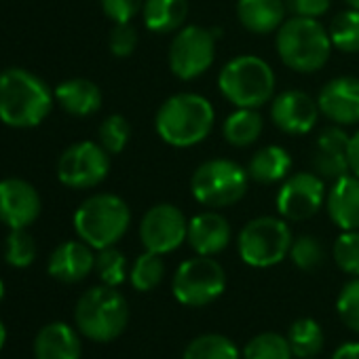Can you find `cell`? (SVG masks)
I'll return each mask as SVG.
<instances>
[{
	"label": "cell",
	"mask_w": 359,
	"mask_h": 359,
	"mask_svg": "<svg viewBox=\"0 0 359 359\" xmlns=\"http://www.w3.org/2000/svg\"><path fill=\"white\" fill-rule=\"evenodd\" d=\"M216 123L212 102L199 93H175L167 97L154 116L158 137L173 148H191L208 140Z\"/></svg>",
	"instance_id": "1"
},
{
	"label": "cell",
	"mask_w": 359,
	"mask_h": 359,
	"mask_svg": "<svg viewBox=\"0 0 359 359\" xmlns=\"http://www.w3.org/2000/svg\"><path fill=\"white\" fill-rule=\"evenodd\" d=\"M55 95L47 83L22 68L0 72V121L15 129L41 125L53 108Z\"/></svg>",
	"instance_id": "2"
},
{
	"label": "cell",
	"mask_w": 359,
	"mask_h": 359,
	"mask_svg": "<svg viewBox=\"0 0 359 359\" xmlns=\"http://www.w3.org/2000/svg\"><path fill=\"white\" fill-rule=\"evenodd\" d=\"M281 62L296 72L309 74L321 70L332 53L330 32L313 18L292 15L281 24L275 36Z\"/></svg>",
	"instance_id": "3"
},
{
	"label": "cell",
	"mask_w": 359,
	"mask_h": 359,
	"mask_svg": "<svg viewBox=\"0 0 359 359\" xmlns=\"http://www.w3.org/2000/svg\"><path fill=\"white\" fill-rule=\"evenodd\" d=\"M74 323L85 338L93 342H112L129 323V304L116 287H89L74 306Z\"/></svg>",
	"instance_id": "4"
},
{
	"label": "cell",
	"mask_w": 359,
	"mask_h": 359,
	"mask_svg": "<svg viewBox=\"0 0 359 359\" xmlns=\"http://www.w3.org/2000/svg\"><path fill=\"white\" fill-rule=\"evenodd\" d=\"M275 72L258 55H237L229 60L220 74V93L235 108H260L269 104L275 95Z\"/></svg>",
	"instance_id": "5"
},
{
	"label": "cell",
	"mask_w": 359,
	"mask_h": 359,
	"mask_svg": "<svg viewBox=\"0 0 359 359\" xmlns=\"http://www.w3.org/2000/svg\"><path fill=\"white\" fill-rule=\"evenodd\" d=\"M131 224L129 205L110 193H100L83 201L74 214V231L93 250L116 245Z\"/></svg>",
	"instance_id": "6"
},
{
	"label": "cell",
	"mask_w": 359,
	"mask_h": 359,
	"mask_svg": "<svg viewBox=\"0 0 359 359\" xmlns=\"http://www.w3.org/2000/svg\"><path fill=\"white\" fill-rule=\"evenodd\" d=\"M250 187V173L229 158H210L201 163L191 177L193 197L210 208L222 210L241 201Z\"/></svg>",
	"instance_id": "7"
},
{
	"label": "cell",
	"mask_w": 359,
	"mask_h": 359,
	"mask_svg": "<svg viewBox=\"0 0 359 359\" xmlns=\"http://www.w3.org/2000/svg\"><path fill=\"white\" fill-rule=\"evenodd\" d=\"M292 231L287 226V220L273 218V216H260L250 220L237 239L239 256L248 266L254 269H269L285 260L290 256L292 248Z\"/></svg>",
	"instance_id": "8"
},
{
	"label": "cell",
	"mask_w": 359,
	"mask_h": 359,
	"mask_svg": "<svg viewBox=\"0 0 359 359\" xmlns=\"http://www.w3.org/2000/svg\"><path fill=\"white\" fill-rule=\"evenodd\" d=\"M226 290V273L214 256H195L180 264L173 273L171 292L184 306H208Z\"/></svg>",
	"instance_id": "9"
},
{
	"label": "cell",
	"mask_w": 359,
	"mask_h": 359,
	"mask_svg": "<svg viewBox=\"0 0 359 359\" xmlns=\"http://www.w3.org/2000/svg\"><path fill=\"white\" fill-rule=\"evenodd\" d=\"M218 32L203 26H184L175 32L169 45L167 62L173 76L195 81L205 74L216 60Z\"/></svg>",
	"instance_id": "10"
},
{
	"label": "cell",
	"mask_w": 359,
	"mask_h": 359,
	"mask_svg": "<svg viewBox=\"0 0 359 359\" xmlns=\"http://www.w3.org/2000/svg\"><path fill=\"white\" fill-rule=\"evenodd\" d=\"M110 171V154L95 142H79L64 150L57 163V177L68 189H93Z\"/></svg>",
	"instance_id": "11"
},
{
	"label": "cell",
	"mask_w": 359,
	"mask_h": 359,
	"mask_svg": "<svg viewBox=\"0 0 359 359\" xmlns=\"http://www.w3.org/2000/svg\"><path fill=\"white\" fill-rule=\"evenodd\" d=\"M325 201L323 177L313 171H298L287 175L277 193V212L283 220L302 222L313 218Z\"/></svg>",
	"instance_id": "12"
},
{
	"label": "cell",
	"mask_w": 359,
	"mask_h": 359,
	"mask_svg": "<svg viewBox=\"0 0 359 359\" xmlns=\"http://www.w3.org/2000/svg\"><path fill=\"white\" fill-rule=\"evenodd\" d=\"M189 237V220L184 212L171 205H152L140 222V239L148 252L171 254L182 245Z\"/></svg>",
	"instance_id": "13"
},
{
	"label": "cell",
	"mask_w": 359,
	"mask_h": 359,
	"mask_svg": "<svg viewBox=\"0 0 359 359\" xmlns=\"http://www.w3.org/2000/svg\"><path fill=\"white\" fill-rule=\"evenodd\" d=\"M41 195L22 177L0 182V222L9 229H28L41 216Z\"/></svg>",
	"instance_id": "14"
},
{
	"label": "cell",
	"mask_w": 359,
	"mask_h": 359,
	"mask_svg": "<svg viewBox=\"0 0 359 359\" xmlns=\"http://www.w3.org/2000/svg\"><path fill=\"white\" fill-rule=\"evenodd\" d=\"M319 114L321 110H319L317 100H313L309 93L298 91V89L279 93L271 106L273 123L277 125V129H281L287 135L309 133L317 125Z\"/></svg>",
	"instance_id": "15"
},
{
	"label": "cell",
	"mask_w": 359,
	"mask_h": 359,
	"mask_svg": "<svg viewBox=\"0 0 359 359\" xmlns=\"http://www.w3.org/2000/svg\"><path fill=\"white\" fill-rule=\"evenodd\" d=\"M319 110L334 125L359 123V79L338 76L323 85L317 97Z\"/></svg>",
	"instance_id": "16"
},
{
	"label": "cell",
	"mask_w": 359,
	"mask_h": 359,
	"mask_svg": "<svg viewBox=\"0 0 359 359\" xmlns=\"http://www.w3.org/2000/svg\"><path fill=\"white\" fill-rule=\"evenodd\" d=\"M313 169L323 180H338L351 173L348 167V135L340 125L325 127L313 146Z\"/></svg>",
	"instance_id": "17"
},
{
	"label": "cell",
	"mask_w": 359,
	"mask_h": 359,
	"mask_svg": "<svg viewBox=\"0 0 359 359\" xmlns=\"http://www.w3.org/2000/svg\"><path fill=\"white\" fill-rule=\"evenodd\" d=\"M47 271L62 283H79L95 271L93 248L85 241H66L51 252Z\"/></svg>",
	"instance_id": "18"
},
{
	"label": "cell",
	"mask_w": 359,
	"mask_h": 359,
	"mask_svg": "<svg viewBox=\"0 0 359 359\" xmlns=\"http://www.w3.org/2000/svg\"><path fill=\"white\" fill-rule=\"evenodd\" d=\"M233 231L229 220L216 210L201 212L189 220V245L199 256H216L231 243Z\"/></svg>",
	"instance_id": "19"
},
{
	"label": "cell",
	"mask_w": 359,
	"mask_h": 359,
	"mask_svg": "<svg viewBox=\"0 0 359 359\" xmlns=\"http://www.w3.org/2000/svg\"><path fill=\"white\" fill-rule=\"evenodd\" d=\"M325 210L338 229L359 231V177L355 173L334 180L325 195Z\"/></svg>",
	"instance_id": "20"
},
{
	"label": "cell",
	"mask_w": 359,
	"mask_h": 359,
	"mask_svg": "<svg viewBox=\"0 0 359 359\" xmlns=\"http://www.w3.org/2000/svg\"><path fill=\"white\" fill-rule=\"evenodd\" d=\"M83 344L74 327L64 321L47 323L34 338V359H81Z\"/></svg>",
	"instance_id": "21"
},
{
	"label": "cell",
	"mask_w": 359,
	"mask_h": 359,
	"mask_svg": "<svg viewBox=\"0 0 359 359\" xmlns=\"http://www.w3.org/2000/svg\"><path fill=\"white\" fill-rule=\"evenodd\" d=\"M285 0H237V18L252 34H273L285 22Z\"/></svg>",
	"instance_id": "22"
},
{
	"label": "cell",
	"mask_w": 359,
	"mask_h": 359,
	"mask_svg": "<svg viewBox=\"0 0 359 359\" xmlns=\"http://www.w3.org/2000/svg\"><path fill=\"white\" fill-rule=\"evenodd\" d=\"M57 104L72 116H89L102 108V91L89 79H70L55 87L53 91Z\"/></svg>",
	"instance_id": "23"
},
{
	"label": "cell",
	"mask_w": 359,
	"mask_h": 359,
	"mask_svg": "<svg viewBox=\"0 0 359 359\" xmlns=\"http://www.w3.org/2000/svg\"><path fill=\"white\" fill-rule=\"evenodd\" d=\"M292 169V156L283 146L271 144L260 150L250 158L248 163V173L250 180L258 184H277L290 175Z\"/></svg>",
	"instance_id": "24"
},
{
	"label": "cell",
	"mask_w": 359,
	"mask_h": 359,
	"mask_svg": "<svg viewBox=\"0 0 359 359\" xmlns=\"http://www.w3.org/2000/svg\"><path fill=\"white\" fill-rule=\"evenodd\" d=\"M142 18L154 34L177 32L189 18V0H144Z\"/></svg>",
	"instance_id": "25"
},
{
	"label": "cell",
	"mask_w": 359,
	"mask_h": 359,
	"mask_svg": "<svg viewBox=\"0 0 359 359\" xmlns=\"http://www.w3.org/2000/svg\"><path fill=\"white\" fill-rule=\"evenodd\" d=\"M264 121L256 108H237L224 121L222 135L235 148H248L262 135Z\"/></svg>",
	"instance_id": "26"
},
{
	"label": "cell",
	"mask_w": 359,
	"mask_h": 359,
	"mask_svg": "<svg viewBox=\"0 0 359 359\" xmlns=\"http://www.w3.org/2000/svg\"><path fill=\"white\" fill-rule=\"evenodd\" d=\"M287 340H290L294 357H298V359H313V357H317L321 353V348H323V342H325L321 325L315 319H311V317L296 319L290 325Z\"/></svg>",
	"instance_id": "27"
},
{
	"label": "cell",
	"mask_w": 359,
	"mask_h": 359,
	"mask_svg": "<svg viewBox=\"0 0 359 359\" xmlns=\"http://www.w3.org/2000/svg\"><path fill=\"white\" fill-rule=\"evenodd\" d=\"M182 359H239V348L222 334H201L189 342Z\"/></svg>",
	"instance_id": "28"
},
{
	"label": "cell",
	"mask_w": 359,
	"mask_h": 359,
	"mask_svg": "<svg viewBox=\"0 0 359 359\" xmlns=\"http://www.w3.org/2000/svg\"><path fill=\"white\" fill-rule=\"evenodd\" d=\"M163 279H165V262H163L161 254L146 250L131 264L129 281H131L133 290H137V292H150V290L158 287Z\"/></svg>",
	"instance_id": "29"
},
{
	"label": "cell",
	"mask_w": 359,
	"mask_h": 359,
	"mask_svg": "<svg viewBox=\"0 0 359 359\" xmlns=\"http://www.w3.org/2000/svg\"><path fill=\"white\" fill-rule=\"evenodd\" d=\"M330 41L332 47L342 51V53H359V11L357 9H346L338 13L330 28Z\"/></svg>",
	"instance_id": "30"
},
{
	"label": "cell",
	"mask_w": 359,
	"mask_h": 359,
	"mask_svg": "<svg viewBox=\"0 0 359 359\" xmlns=\"http://www.w3.org/2000/svg\"><path fill=\"white\" fill-rule=\"evenodd\" d=\"M292 346L287 336L277 332H262L243 346V359H292Z\"/></svg>",
	"instance_id": "31"
},
{
	"label": "cell",
	"mask_w": 359,
	"mask_h": 359,
	"mask_svg": "<svg viewBox=\"0 0 359 359\" xmlns=\"http://www.w3.org/2000/svg\"><path fill=\"white\" fill-rule=\"evenodd\" d=\"M5 260L15 269H26L36 260V241L26 229H11L5 239Z\"/></svg>",
	"instance_id": "32"
},
{
	"label": "cell",
	"mask_w": 359,
	"mask_h": 359,
	"mask_svg": "<svg viewBox=\"0 0 359 359\" xmlns=\"http://www.w3.org/2000/svg\"><path fill=\"white\" fill-rule=\"evenodd\" d=\"M95 273L104 285L118 287L127 279V258L114 245L97 250L95 254Z\"/></svg>",
	"instance_id": "33"
},
{
	"label": "cell",
	"mask_w": 359,
	"mask_h": 359,
	"mask_svg": "<svg viewBox=\"0 0 359 359\" xmlns=\"http://www.w3.org/2000/svg\"><path fill=\"white\" fill-rule=\"evenodd\" d=\"M97 137H100V146L108 152V154H118L125 150V146L129 144L131 137V125L125 116L121 114H110L108 118H104V123L97 129Z\"/></svg>",
	"instance_id": "34"
},
{
	"label": "cell",
	"mask_w": 359,
	"mask_h": 359,
	"mask_svg": "<svg viewBox=\"0 0 359 359\" xmlns=\"http://www.w3.org/2000/svg\"><path fill=\"white\" fill-rule=\"evenodd\" d=\"M332 256L342 273L359 277V231H344L338 235L332 248Z\"/></svg>",
	"instance_id": "35"
},
{
	"label": "cell",
	"mask_w": 359,
	"mask_h": 359,
	"mask_svg": "<svg viewBox=\"0 0 359 359\" xmlns=\"http://www.w3.org/2000/svg\"><path fill=\"white\" fill-rule=\"evenodd\" d=\"M290 258L296 264V269L311 273V271H315V269L321 266V262L325 258V252H323V245H321V241L317 237H313V235H300L298 239L292 241Z\"/></svg>",
	"instance_id": "36"
},
{
	"label": "cell",
	"mask_w": 359,
	"mask_h": 359,
	"mask_svg": "<svg viewBox=\"0 0 359 359\" xmlns=\"http://www.w3.org/2000/svg\"><path fill=\"white\" fill-rule=\"evenodd\" d=\"M336 311L340 321L348 330L359 334V277H355L340 290L336 300Z\"/></svg>",
	"instance_id": "37"
},
{
	"label": "cell",
	"mask_w": 359,
	"mask_h": 359,
	"mask_svg": "<svg viewBox=\"0 0 359 359\" xmlns=\"http://www.w3.org/2000/svg\"><path fill=\"white\" fill-rule=\"evenodd\" d=\"M110 51L114 57H129L137 47V30L129 24H114L110 32Z\"/></svg>",
	"instance_id": "38"
},
{
	"label": "cell",
	"mask_w": 359,
	"mask_h": 359,
	"mask_svg": "<svg viewBox=\"0 0 359 359\" xmlns=\"http://www.w3.org/2000/svg\"><path fill=\"white\" fill-rule=\"evenodd\" d=\"M144 7V0H102V9L114 24H129Z\"/></svg>",
	"instance_id": "39"
},
{
	"label": "cell",
	"mask_w": 359,
	"mask_h": 359,
	"mask_svg": "<svg viewBox=\"0 0 359 359\" xmlns=\"http://www.w3.org/2000/svg\"><path fill=\"white\" fill-rule=\"evenodd\" d=\"M287 11H292L298 18H321L323 13H327L332 0H285Z\"/></svg>",
	"instance_id": "40"
},
{
	"label": "cell",
	"mask_w": 359,
	"mask_h": 359,
	"mask_svg": "<svg viewBox=\"0 0 359 359\" xmlns=\"http://www.w3.org/2000/svg\"><path fill=\"white\" fill-rule=\"evenodd\" d=\"M348 167L351 173L359 177V129L353 135H348Z\"/></svg>",
	"instance_id": "41"
},
{
	"label": "cell",
	"mask_w": 359,
	"mask_h": 359,
	"mask_svg": "<svg viewBox=\"0 0 359 359\" xmlns=\"http://www.w3.org/2000/svg\"><path fill=\"white\" fill-rule=\"evenodd\" d=\"M332 359H359V342H344V344H340L334 351Z\"/></svg>",
	"instance_id": "42"
},
{
	"label": "cell",
	"mask_w": 359,
	"mask_h": 359,
	"mask_svg": "<svg viewBox=\"0 0 359 359\" xmlns=\"http://www.w3.org/2000/svg\"><path fill=\"white\" fill-rule=\"evenodd\" d=\"M5 342H7V327H5L3 319H0V351H3Z\"/></svg>",
	"instance_id": "43"
},
{
	"label": "cell",
	"mask_w": 359,
	"mask_h": 359,
	"mask_svg": "<svg viewBox=\"0 0 359 359\" xmlns=\"http://www.w3.org/2000/svg\"><path fill=\"white\" fill-rule=\"evenodd\" d=\"M344 3H346L351 9H357V11H359V0H344Z\"/></svg>",
	"instance_id": "44"
},
{
	"label": "cell",
	"mask_w": 359,
	"mask_h": 359,
	"mask_svg": "<svg viewBox=\"0 0 359 359\" xmlns=\"http://www.w3.org/2000/svg\"><path fill=\"white\" fill-rule=\"evenodd\" d=\"M3 298H5V283L0 279V302H3Z\"/></svg>",
	"instance_id": "45"
}]
</instances>
